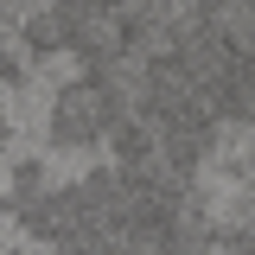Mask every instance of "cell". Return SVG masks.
<instances>
[{
  "label": "cell",
  "instance_id": "2",
  "mask_svg": "<svg viewBox=\"0 0 255 255\" xmlns=\"http://www.w3.org/2000/svg\"><path fill=\"white\" fill-rule=\"evenodd\" d=\"M109 134H115V153H122V166H128V159H147V153H153V147H159L153 134H147V128H140V122H128V115H122V122H115V128H109Z\"/></svg>",
  "mask_w": 255,
  "mask_h": 255
},
{
  "label": "cell",
  "instance_id": "1",
  "mask_svg": "<svg viewBox=\"0 0 255 255\" xmlns=\"http://www.w3.org/2000/svg\"><path fill=\"white\" fill-rule=\"evenodd\" d=\"M122 96L109 90L102 77H77V83H64L58 96H51V122H45V134L58 140V147H90V140H102L109 128L122 122Z\"/></svg>",
  "mask_w": 255,
  "mask_h": 255
}]
</instances>
